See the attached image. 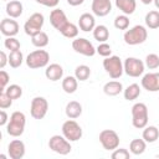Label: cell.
<instances>
[{
    "instance_id": "6da1fadb",
    "label": "cell",
    "mask_w": 159,
    "mask_h": 159,
    "mask_svg": "<svg viewBox=\"0 0 159 159\" xmlns=\"http://www.w3.org/2000/svg\"><path fill=\"white\" fill-rule=\"evenodd\" d=\"M25 124H26L25 114L20 111H15L10 116V119L6 124V133L11 137H20L25 130Z\"/></svg>"
},
{
    "instance_id": "7a4b0ae2",
    "label": "cell",
    "mask_w": 159,
    "mask_h": 159,
    "mask_svg": "<svg viewBox=\"0 0 159 159\" xmlns=\"http://www.w3.org/2000/svg\"><path fill=\"white\" fill-rule=\"evenodd\" d=\"M148 107L145 103L138 102L132 107V124L134 128L144 129L148 125Z\"/></svg>"
},
{
    "instance_id": "3957f363",
    "label": "cell",
    "mask_w": 159,
    "mask_h": 159,
    "mask_svg": "<svg viewBox=\"0 0 159 159\" xmlns=\"http://www.w3.org/2000/svg\"><path fill=\"white\" fill-rule=\"evenodd\" d=\"M147 37H148V31L143 25H135L132 29L127 30L123 35L124 42L130 46H135L145 42Z\"/></svg>"
},
{
    "instance_id": "277c9868",
    "label": "cell",
    "mask_w": 159,
    "mask_h": 159,
    "mask_svg": "<svg viewBox=\"0 0 159 159\" xmlns=\"http://www.w3.org/2000/svg\"><path fill=\"white\" fill-rule=\"evenodd\" d=\"M103 68L109 75V77L113 78V80L119 78L123 75V72H124L123 62L116 55H111L108 57H104V60H103Z\"/></svg>"
},
{
    "instance_id": "5b68a950",
    "label": "cell",
    "mask_w": 159,
    "mask_h": 159,
    "mask_svg": "<svg viewBox=\"0 0 159 159\" xmlns=\"http://www.w3.org/2000/svg\"><path fill=\"white\" fill-rule=\"evenodd\" d=\"M25 61H26L27 67H30L32 70L47 67V65L50 62V53L45 50H35L27 55Z\"/></svg>"
},
{
    "instance_id": "8992f818",
    "label": "cell",
    "mask_w": 159,
    "mask_h": 159,
    "mask_svg": "<svg viewBox=\"0 0 159 159\" xmlns=\"http://www.w3.org/2000/svg\"><path fill=\"white\" fill-rule=\"evenodd\" d=\"M48 148L60 155H67L72 149L71 142L60 134H55L48 139Z\"/></svg>"
},
{
    "instance_id": "52a82bcc",
    "label": "cell",
    "mask_w": 159,
    "mask_h": 159,
    "mask_svg": "<svg viewBox=\"0 0 159 159\" xmlns=\"http://www.w3.org/2000/svg\"><path fill=\"white\" fill-rule=\"evenodd\" d=\"M82 134H83L82 128H81V125L76 120H73V119L70 118L68 120H66L62 124V135L66 139H68L70 142H77V140H80L82 138Z\"/></svg>"
},
{
    "instance_id": "ba28073f",
    "label": "cell",
    "mask_w": 159,
    "mask_h": 159,
    "mask_svg": "<svg viewBox=\"0 0 159 159\" xmlns=\"http://www.w3.org/2000/svg\"><path fill=\"white\" fill-rule=\"evenodd\" d=\"M124 72L129 77H139L144 73L145 63L137 57H127L123 62Z\"/></svg>"
},
{
    "instance_id": "9c48e42d",
    "label": "cell",
    "mask_w": 159,
    "mask_h": 159,
    "mask_svg": "<svg viewBox=\"0 0 159 159\" xmlns=\"http://www.w3.org/2000/svg\"><path fill=\"white\" fill-rule=\"evenodd\" d=\"M99 142L106 150L111 152L119 147V135L113 129H103L99 133Z\"/></svg>"
},
{
    "instance_id": "30bf717a",
    "label": "cell",
    "mask_w": 159,
    "mask_h": 159,
    "mask_svg": "<svg viewBox=\"0 0 159 159\" xmlns=\"http://www.w3.org/2000/svg\"><path fill=\"white\" fill-rule=\"evenodd\" d=\"M43 22H45L43 15L40 14V12H34V14L26 20V22L24 24L25 34L29 35V36L36 35L37 32L41 31V29H42V26H43Z\"/></svg>"
},
{
    "instance_id": "8fae6325",
    "label": "cell",
    "mask_w": 159,
    "mask_h": 159,
    "mask_svg": "<svg viewBox=\"0 0 159 159\" xmlns=\"http://www.w3.org/2000/svg\"><path fill=\"white\" fill-rule=\"evenodd\" d=\"M48 111V102L45 97L37 96L32 98L31 106H30V113L34 119H42Z\"/></svg>"
},
{
    "instance_id": "7c38bea8",
    "label": "cell",
    "mask_w": 159,
    "mask_h": 159,
    "mask_svg": "<svg viewBox=\"0 0 159 159\" xmlns=\"http://www.w3.org/2000/svg\"><path fill=\"white\" fill-rule=\"evenodd\" d=\"M72 48L77 53H81V55L87 56V57H92L97 52L93 43L84 37H76L72 41Z\"/></svg>"
},
{
    "instance_id": "4fadbf2b",
    "label": "cell",
    "mask_w": 159,
    "mask_h": 159,
    "mask_svg": "<svg viewBox=\"0 0 159 159\" xmlns=\"http://www.w3.org/2000/svg\"><path fill=\"white\" fill-rule=\"evenodd\" d=\"M140 84L148 92H158L159 91V72H149L142 77Z\"/></svg>"
},
{
    "instance_id": "5bb4252c",
    "label": "cell",
    "mask_w": 159,
    "mask_h": 159,
    "mask_svg": "<svg viewBox=\"0 0 159 159\" xmlns=\"http://www.w3.org/2000/svg\"><path fill=\"white\" fill-rule=\"evenodd\" d=\"M0 31L6 37L16 36L17 32H19V24L12 17H10V19H7V17L6 19H2L1 22H0Z\"/></svg>"
},
{
    "instance_id": "9a60e30c",
    "label": "cell",
    "mask_w": 159,
    "mask_h": 159,
    "mask_svg": "<svg viewBox=\"0 0 159 159\" xmlns=\"http://www.w3.org/2000/svg\"><path fill=\"white\" fill-rule=\"evenodd\" d=\"M91 9H92V12L96 16L103 17V16H107L111 12L112 2H111V0H92Z\"/></svg>"
},
{
    "instance_id": "2e32d148",
    "label": "cell",
    "mask_w": 159,
    "mask_h": 159,
    "mask_svg": "<svg viewBox=\"0 0 159 159\" xmlns=\"http://www.w3.org/2000/svg\"><path fill=\"white\" fill-rule=\"evenodd\" d=\"M50 22H51V25L57 31H60L70 21H68V19H67V16H66V14H65L63 10H61V9H53L50 12Z\"/></svg>"
},
{
    "instance_id": "e0dca14e",
    "label": "cell",
    "mask_w": 159,
    "mask_h": 159,
    "mask_svg": "<svg viewBox=\"0 0 159 159\" xmlns=\"http://www.w3.org/2000/svg\"><path fill=\"white\" fill-rule=\"evenodd\" d=\"M7 154L11 159H21L25 155V143L20 139H14L7 145Z\"/></svg>"
},
{
    "instance_id": "ac0fdd59",
    "label": "cell",
    "mask_w": 159,
    "mask_h": 159,
    "mask_svg": "<svg viewBox=\"0 0 159 159\" xmlns=\"http://www.w3.org/2000/svg\"><path fill=\"white\" fill-rule=\"evenodd\" d=\"M45 76H46L47 80H50L52 82H56V81H58V80L62 78V76H63V68L58 63L47 65V67L45 70Z\"/></svg>"
},
{
    "instance_id": "d6986e66",
    "label": "cell",
    "mask_w": 159,
    "mask_h": 159,
    "mask_svg": "<svg viewBox=\"0 0 159 159\" xmlns=\"http://www.w3.org/2000/svg\"><path fill=\"white\" fill-rule=\"evenodd\" d=\"M78 27L84 31V32H88V31H93V29L96 27V20H94V16L89 12H84L80 16L78 19Z\"/></svg>"
},
{
    "instance_id": "ffe728a7",
    "label": "cell",
    "mask_w": 159,
    "mask_h": 159,
    "mask_svg": "<svg viewBox=\"0 0 159 159\" xmlns=\"http://www.w3.org/2000/svg\"><path fill=\"white\" fill-rule=\"evenodd\" d=\"M5 10H6V14H7L10 17L17 19V17H20L21 14H22L24 6H22V4H21L19 0H10V1L6 2Z\"/></svg>"
},
{
    "instance_id": "44dd1931",
    "label": "cell",
    "mask_w": 159,
    "mask_h": 159,
    "mask_svg": "<svg viewBox=\"0 0 159 159\" xmlns=\"http://www.w3.org/2000/svg\"><path fill=\"white\" fill-rule=\"evenodd\" d=\"M65 113L68 118L71 119H76L82 114V104L77 101H71L66 104L65 108Z\"/></svg>"
},
{
    "instance_id": "7402d4cb",
    "label": "cell",
    "mask_w": 159,
    "mask_h": 159,
    "mask_svg": "<svg viewBox=\"0 0 159 159\" xmlns=\"http://www.w3.org/2000/svg\"><path fill=\"white\" fill-rule=\"evenodd\" d=\"M103 92L107 96H118L120 92H123V84L119 81H109L103 86Z\"/></svg>"
},
{
    "instance_id": "603a6c76",
    "label": "cell",
    "mask_w": 159,
    "mask_h": 159,
    "mask_svg": "<svg viewBox=\"0 0 159 159\" xmlns=\"http://www.w3.org/2000/svg\"><path fill=\"white\" fill-rule=\"evenodd\" d=\"M116 6L124 15H132L135 11L137 2L135 0H116Z\"/></svg>"
},
{
    "instance_id": "cb8c5ba5",
    "label": "cell",
    "mask_w": 159,
    "mask_h": 159,
    "mask_svg": "<svg viewBox=\"0 0 159 159\" xmlns=\"http://www.w3.org/2000/svg\"><path fill=\"white\" fill-rule=\"evenodd\" d=\"M77 87H78V80L75 76H66L62 80V89L66 93L68 94L75 93L77 91Z\"/></svg>"
},
{
    "instance_id": "d4e9b609",
    "label": "cell",
    "mask_w": 159,
    "mask_h": 159,
    "mask_svg": "<svg viewBox=\"0 0 159 159\" xmlns=\"http://www.w3.org/2000/svg\"><path fill=\"white\" fill-rule=\"evenodd\" d=\"M142 137L147 143H154L159 138V129L155 125H147L143 130Z\"/></svg>"
},
{
    "instance_id": "484cf974",
    "label": "cell",
    "mask_w": 159,
    "mask_h": 159,
    "mask_svg": "<svg viewBox=\"0 0 159 159\" xmlns=\"http://www.w3.org/2000/svg\"><path fill=\"white\" fill-rule=\"evenodd\" d=\"M145 149H147V142L142 138V139H139V138H137V139H133L132 142H130V144H129V152L132 153V154H134V155H140V154H143L144 152H145Z\"/></svg>"
},
{
    "instance_id": "4316f807",
    "label": "cell",
    "mask_w": 159,
    "mask_h": 159,
    "mask_svg": "<svg viewBox=\"0 0 159 159\" xmlns=\"http://www.w3.org/2000/svg\"><path fill=\"white\" fill-rule=\"evenodd\" d=\"M123 96L124 99L127 101H134L140 96V87L137 83H132L129 84L125 89H123Z\"/></svg>"
},
{
    "instance_id": "83f0119b",
    "label": "cell",
    "mask_w": 159,
    "mask_h": 159,
    "mask_svg": "<svg viewBox=\"0 0 159 159\" xmlns=\"http://www.w3.org/2000/svg\"><path fill=\"white\" fill-rule=\"evenodd\" d=\"M93 37L98 42H106L109 39V30L104 25H97L93 29Z\"/></svg>"
},
{
    "instance_id": "f1b7e54d",
    "label": "cell",
    "mask_w": 159,
    "mask_h": 159,
    "mask_svg": "<svg viewBox=\"0 0 159 159\" xmlns=\"http://www.w3.org/2000/svg\"><path fill=\"white\" fill-rule=\"evenodd\" d=\"M48 35L46 34V32H43V31H40V32H37L36 35H34V36H31V42H32V45L34 46H36V47H39V48H42V47H46L47 45H48Z\"/></svg>"
},
{
    "instance_id": "f546056e",
    "label": "cell",
    "mask_w": 159,
    "mask_h": 159,
    "mask_svg": "<svg viewBox=\"0 0 159 159\" xmlns=\"http://www.w3.org/2000/svg\"><path fill=\"white\" fill-rule=\"evenodd\" d=\"M145 25L149 29H158L159 27V11L157 10H152L149 12H147L145 15Z\"/></svg>"
},
{
    "instance_id": "4dcf8cb0",
    "label": "cell",
    "mask_w": 159,
    "mask_h": 159,
    "mask_svg": "<svg viewBox=\"0 0 159 159\" xmlns=\"http://www.w3.org/2000/svg\"><path fill=\"white\" fill-rule=\"evenodd\" d=\"M62 36L67 37V39H76L78 35V26H76L72 22H67L60 31H58Z\"/></svg>"
},
{
    "instance_id": "1f68e13d",
    "label": "cell",
    "mask_w": 159,
    "mask_h": 159,
    "mask_svg": "<svg viewBox=\"0 0 159 159\" xmlns=\"http://www.w3.org/2000/svg\"><path fill=\"white\" fill-rule=\"evenodd\" d=\"M22 61H24V55L20 50L17 51H12L9 53V65L12 67V68H17L22 65Z\"/></svg>"
},
{
    "instance_id": "d6a6232c",
    "label": "cell",
    "mask_w": 159,
    "mask_h": 159,
    "mask_svg": "<svg viewBox=\"0 0 159 159\" xmlns=\"http://www.w3.org/2000/svg\"><path fill=\"white\" fill-rule=\"evenodd\" d=\"M91 76V68L87 65H80L75 70V77L78 81H86Z\"/></svg>"
},
{
    "instance_id": "836d02e7",
    "label": "cell",
    "mask_w": 159,
    "mask_h": 159,
    "mask_svg": "<svg viewBox=\"0 0 159 159\" xmlns=\"http://www.w3.org/2000/svg\"><path fill=\"white\" fill-rule=\"evenodd\" d=\"M5 92L11 99H19L22 96V88L19 84H9L5 88Z\"/></svg>"
},
{
    "instance_id": "e575fe53",
    "label": "cell",
    "mask_w": 159,
    "mask_h": 159,
    "mask_svg": "<svg viewBox=\"0 0 159 159\" xmlns=\"http://www.w3.org/2000/svg\"><path fill=\"white\" fill-rule=\"evenodd\" d=\"M114 27L118 30H127L129 27V17L127 15H118L114 19Z\"/></svg>"
},
{
    "instance_id": "d590c367",
    "label": "cell",
    "mask_w": 159,
    "mask_h": 159,
    "mask_svg": "<svg viewBox=\"0 0 159 159\" xmlns=\"http://www.w3.org/2000/svg\"><path fill=\"white\" fill-rule=\"evenodd\" d=\"M4 46H5L6 50H9L10 52H12V51L20 50L21 43H20V41H19L17 39H15V36H12V37H6V39H5Z\"/></svg>"
},
{
    "instance_id": "8d00e7d4",
    "label": "cell",
    "mask_w": 159,
    "mask_h": 159,
    "mask_svg": "<svg viewBox=\"0 0 159 159\" xmlns=\"http://www.w3.org/2000/svg\"><path fill=\"white\" fill-rule=\"evenodd\" d=\"M145 67L149 70H155L159 67V56L157 53H149L145 57Z\"/></svg>"
},
{
    "instance_id": "74e56055",
    "label": "cell",
    "mask_w": 159,
    "mask_h": 159,
    "mask_svg": "<svg viewBox=\"0 0 159 159\" xmlns=\"http://www.w3.org/2000/svg\"><path fill=\"white\" fill-rule=\"evenodd\" d=\"M96 51H97V53H98L99 56H102V57H108V56L112 55V47H111V45H108L107 42H99V45H98V47L96 48Z\"/></svg>"
},
{
    "instance_id": "f35d334b",
    "label": "cell",
    "mask_w": 159,
    "mask_h": 159,
    "mask_svg": "<svg viewBox=\"0 0 159 159\" xmlns=\"http://www.w3.org/2000/svg\"><path fill=\"white\" fill-rule=\"evenodd\" d=\"M112 158L113 159H129L130 158V153L125 149V148H117L113 150L112 153Z\"/></svg>"
},
{
    "instance_id": "ab89813d",
    "label": "cell",
    "mask_w": 159,
    "mask_h": 159,
    "mask_svg": "<svg viewBox=\"0 0 159 159\" xmlns=\"http://www.w3.org/2000/svg\"><path fill=\"white\" fill-rule=\"evenodd\" d=\"M12 101H14V99H11V98L6 94L5 91H1V92H0V108H1V109H6V108L11 107Z\"/></svg>"
},
{
    "instance_id": "60d3db41",
    "label": "cell",
    "mask_w": 159,
    "mask_h": 159,
    "mask_svg": "<svg viewBox=\"0 0 159 159\" xmlns=\"http://www.w3.org/2000/svg\"><path fill=\"white\" fill-rule=\"evenodd\" d=\"M9 80H10L9 73H7L6 71L1 70V71H0V92H1V91H5V88L7 87Z\"/></svg>"
},
{
    "instance_id": "b9f144b4",
    "label": "cell",
    "mask_w": 159,
    "mask_h": 159,
    "mask_svg": "<svg viewBox=\"0 0 159 159\" xmlns=\"http://www.w3.org/2000/svg\"><path fill=\"white\" fill-rule=\"evenodd\" d=\"M37 4H41L47 7H56L60 2V0H35Z\"/></svg>"
},
{
    "instance_id": "7bdbcfd3",
    "label": "cell",
    "mask_w": 159,
    "mask_h": 159,
    "mask_svg": "<svg viewBox=\"0 0 159 159\" xmlns=\"http://www.w3.org/2000/svg\"><path fill=\"white\" fill-rule=\"evenodd\" d=\"M7 120H9L7 113H6L4 109H1V111H0V125H1V127L6 125V124H7Z\"/></svg>"
},
{
    "instance_id": "ee69618b",
    "label": "cell",
    "mask_w": 159,
    "mask_h": 159,
    "mask_svg": "<svg viewBox=\"0 0 159 159\" xmlns=\"http://www.w3.org/2000/svg\"><path fill=\"white\" fill-rule=\"evenodd\" d=\"M6 63H9V56H6L4 51H1L0 52V68H4Z\"/></svg>"
},
{
    "instance_id": "f6af8a7d",
    "label": "cell",
    "mask_w": 159,
    "mask_h": 159,
    "mask_svg": "<svg viewBox=\"0 0 159 159\" xmlns=\"http://www.w3.org/2000/svg\"><path fill=\"white\" fill-rule=\"evenodd\" d=\"M83 1L84 0H67L68 5H71V6H78L81 4H83Z\"/></svg>"
},
{
    "instance_id": "bcb514c9",
    "label": "cell",
    "mask_w": 159,
    "mask_h": 159,
    "mask_svg": "<svg viewBox=\"0 0 159 159\" xmlns=\"http://www.w3.org/2000/svg\"><path fill=\"white\" fill-rule=\"evenodd\" d=\"M140 2H143L144 5H149V4H152L153 2V0H139Z\"/></svg>"
},
{
    "instance_id": "7dc6e473",
    "label": "cell",
    "mask_w": 159,
    "mask_h": 159,
    "mask_svg": "<svg viewBox=\"0 0 159 159\" xmlns=\"http://www.w3.org/2000/svg\"><path fill=\"white\" fill-rule=\"evenodd\" d=\"M153 2H154V5H155V7L159 9V0H153Z\"/></svg>"
},
{
    "instance_id": "c3c4849f",
    "label": "cell",
    "mask_w": 159,
    "mask_h": 159,
    "mask_svg": "<svg viewBox=\"0 0 159 159\" xmlns=\"http://www.w3.org/2000/svg\"><path fill=\"white\" fill-rule=\"evenodd\" d=\"M2 1H10V0H2Z\"/></svg>"
}]
</instances>
